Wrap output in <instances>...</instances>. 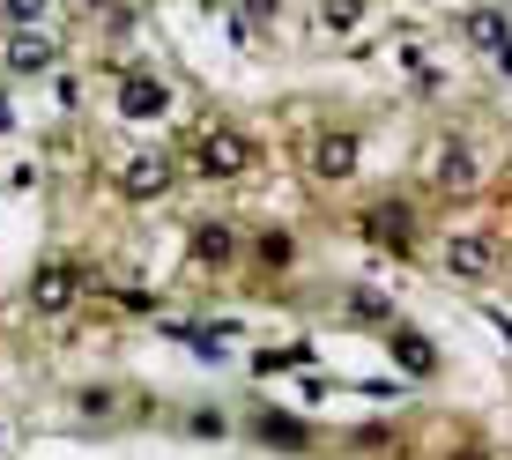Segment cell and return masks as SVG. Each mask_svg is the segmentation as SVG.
<instances>
[{"instance_id": "6da1fadb", "label": "cell", "mask_w": 512, "mask_h": 460, "mask_svg": "<svg viewBox=\"0 0 512 460\" xmlns=\"http://www.w3.org/2000/svg\"><path fill=\"white\" fill-rule=\"evenodd\" d=\"M193 164L208 171V179H238L245 164H253V141H238V134H201V149H193Z\"/></svg>"}, {"instance_id": "7a4b0ae2", "label": "cell", "mask_w": 512, "mask_h": 460, "mask_svg": "<svg viewBox=\"0 0 512 460\" xmlns=\"http://www.w3.org/2000/svg\"><path fill=\"white\" fill-rule=\"evenodd\" d=\"M52 60H60V45L38 38V30H8V45H0V67H8V75H38Z\"/></svg>"}, {"instance_id": "3957f363", "label": "cell", "mask_w": 512, "mask_h": 460, "mask_svg": "<svg viewBox=\"0 0 512 460\" xmlns=\"http://www.w3.org/2000/svg\"><path fill=\"white\" fill-rule=\"evenodd\" d=\"M119 193H127V201L171 193V164H164V156H127V164H119Z\"/></svg>"}, {"instance_id": "277c9868", "label": "cell", "mask_w": 512, "mask_h": 460, "mask_svg": "<svg viewBox=\"0 0 512 460\" xmlns=\"http://www.w3.org/2000/svg\"><path fill=\"white\" fill-rule=\"evenodd\" d=\"M164 104H171V90L156 75H119V112L127 119H156Z\"/></svg>"}, {"instance_id": "5b68a950", "label": "cell", "mask_w": 512, "mask_h": 460, "mask_svg": "<svg viewBox=\"0 0 512 460\" xmlns=\"http://www.w3.org/2000/svg\"><path fill=\"white\" fill-rule=\"evenodd\" d=\"M312 171L320 179H349L357 171V134H320L312 141Z\"/></svg>"}, {"instance_id": "8992f818", "label": "cell", "mask_w": 512, "mask_h": 460, "mask_svg": "<svg viewBox=\"0 0 512 460\" xmlns=\"http://www.w3.org/2000/svg\"><path fill=\"white\" fill-rule=\"evenodd\" d=\"M30 297H38V312H67V305H75V268L45 260V268H38V282H30Z\"/></svg>"}, {"instance_id": "52a82bcc", "label": "cell", "mask_w": 512, "mask_h": 460, "mask_svg": "<svg viewBox=\"0 0 512 460\" xmlns=\"http://www.w3.org/2000/svg\"><path fill=\"white\" fill-rule=\"evenodd\" d=\"M446 268L461 275V282H483V275H490V245H483V238H453Z\"/></svg>"}, {"instance_id": "ba28073f", "label": "cell", "mask_w": 512, "mask_h": 460, "mask_svg": "<svg viewBox=\"0 0 512 460\" xmlns=\"http://www.w3.org/2000/svg\"><path fill=\"white\" fill-rule=\"evenodd\" d=\"M364 230H372L379 245H394V253H409V216H401V208H372Z\"/></svg>"}, {"instance_id": "9c48e42d", "label": "cell", "mask_w": 512, "mask_h": 460, "mask_svg": "<svg viewBox=\"0 0 512 460\" xmlns=\"http://www.w3.org/2000/svg\"><path fill=\"white\" fill-rule=\"evenodd\" d=\"M468 38L483 45V52H498V67L512 75V38H505V23H498V15H475V23H468Z\"/></svg>"}, {"instance_id": "30bf717a", "label": "cell", "mask_w": 512, "mask_h": 460, "mask_svg": "<svg viewBox=\"0 0 512 460\" xmlns=\"http://www.w3.org/2000/svg\"><path fill=\"white\" fill-rule=\"evenodd\" d=\"M475 179V156L461 149V141H446V156H438V186H446V193H461Z\"/></svg>"}, {"instance_id": "8fae6325", "label": "cell", "mask_w": 512, "mask_h": 460, "mask_svg": "<svg viewBox=\"0 0 512 460\" xmlns=\"http://www.w3.org/2000/svg\"><path fill=\"white\" fill-rule=\"evenodd\" d=\"M394 357H401V364H409V371H416V379H423V371H431V364H438V349H431V342H423V334H394Z\"/></svg>"}, {"instance_id": "7c38bea8", "label": "cell", "mask_w": 512, "mask_h": 460, "mask_svg": "<svg viewBox=\"0 0 512 460\" xmlns=\"http://www.w3.org/2000/svg\"><path fill=\"white\" fill-rule=\"evenodd\" d=\"M193 253H201L208 268H223V260H231V230H223V223H208L201 238H193Z\"/></svg>"}, {"instance_id": "4fadbf2b", "label": "cell", "mask_w": 512, "mask_h": 460, "mask_svg": "<svg viewBox=\"0 0 512 460\" xmlns=\"http://www.w3.org/2000/svg\"><path fill=\"white\" fill-rule=\"evenodd\" d=\"M0 15H8V30H38L45 0H0Z\"/></svg>"}, {"instance_id": "5bb4252c", "label": "cell", "mask_w": 512, "mask_h": 460, "mask_svg": "<svg viewBox=\"0 0 512 460\" xmlns=\"http://www.w3.org/2000/svg\"><path fill=\"white\" fill-rule=\"evenodd\" d=\"M260 431H268V446H305V431L290 416H260Z\"/></svg>"}, {"instance_id": "9a60e30c", "label": "cell", "mask_w": 512, "mask_h": 460, "mask_svg": "<svg viewBox=\"0 0 512 460\" xmlns=\"http://www.w3.org/2000/svg\"><path fill=\"white\" fill-rule=\"evenodd\" d=\"M260 260H268V268H290V238L268 230V238H260Z\"/></svg>"}, {"instance_id": "2e32d148", "label": "cell", "mask_w": 512, "mask_h": 460, "mask_svg": "<svg viewBox=\"0 0 512 460\" xmlns=\"http://www.w3.org/2000/svg\"><path fill=\"white\" fill-rule=\"evenodd\" d=\"M275 15V0H245V23H268Z\"/></svg>"}]
</instances>
